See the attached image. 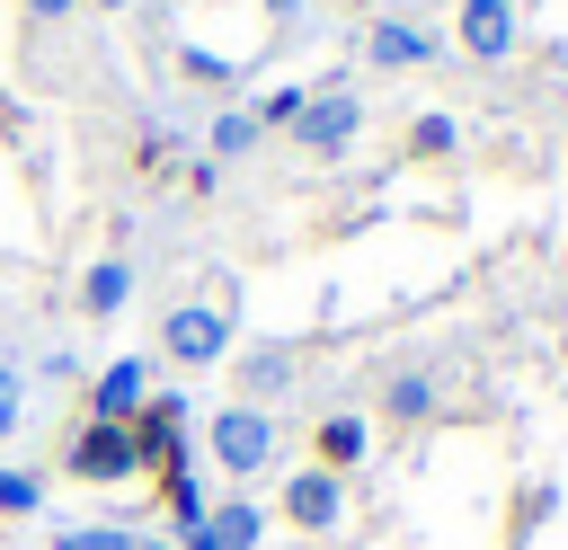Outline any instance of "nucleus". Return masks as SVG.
I'll list each match as a JSON object with an SVG mask.
<instances>
[{
    "instance_id": "obj_11",
    "label": "nucleus",
    "mask_w": 568,
    "mask_h": 550,
    "mask_svg": "<svg viewBox=\"0 0 568 550\" xmlns=\"http://www.w3.org/2000/svg\"><path fill=\"white\" fill-rule=\"evenodd\" d=\"M364 452H373V426H364V417H346V408H337V417H311V461H320V470L346 479Z\"/></svg>"
},
{
    "instance_id": "obj_19",
    "label": "nucleus",
    "mask_w": 568,
    "mask_h": 550,
    "mask_svg": "<svg viewBox=\"0 0 568 550\" xmlns=\"http://www.w3.org/2000/svg\"><path fill=\"white\" fill-rule=\"evenodd\" d=\"M53 550H142V532L133 523H71V532H53Z\"/></svg>"
},
{
    "instance_id": "obj_17",
    "label": "nucleus",
    "mask_w": 568,
    "mask_h": 550,
    "mask_svg": "<svg viewBox=\"0 0 568 550\" xmlns=\"http://www.w3.org/2000/svg\"><path fill=\"white\" fill-rule=\"evenodd\" d=\"M178 80H195V89H240V62L213 53V44H178Z\"/></svg>"
},
{
    "instance_id": "obj_9",
    "label": "nucleus",
    "mask_w": 568,
    "mask_h": 550,
    "mask_svg": "<svg viewBox=\"0 0 568 550\" xmlns=\"http://www.w3.org/2000/svg\"><path fill=\"white\" fill-rule=\"evenodd\" d=\"M364 62H373V71H417V62H435V35H426L417 18H373Z\"/></svg>"
},
{
    "instance_id": "obj_18",
    "label": "nucleus",
    "mask_w": 568,
    "mask_h": 550,
    "mask_svg": "<svg viewBox=\"0 0 568 550\" xmlns=\"http://www.w3.org/2000/svg\"><path fill=\"white\" fill-rule=\"evenodd\" d=\"M408 151H417V160H453V151H462V124H453L444 106H426V115L408 124Z\"/></svg>"
},
{
    "instance_id": "obj_23",
    "label": "nucleus",
    "mask_w": 568,
    "mask_h": 550,
    "mask_svg": "<svg viewBox=\"0 0 568 550\" xmlns=\"http://www.w3.org/2000/svg\"><path fill=\"white\" fill-rule=\"evenodd\" d=\"M18 9H27V18H36V27H53V18H71V9H80V0H18Z\"/></svg>"
},
{
    "instance_id": "obj_7",
    "label": "nucleus",
    "mask_w": 568,
    "mask_h": 550,
    "mask_svg": "<svg viewBox=\"0 0 568 550\" xmlns=\"http://www.w3.org/2000/svg\"><path fill=\"white\" fill-rule=\"evenodd\" d=\"M284 515H293L302 532H328V523L346 515V479H337V470H320V461H302V470L284 479Z\"/></svg>"
},
{
    "instance_id": "obj_12",
    "label": "nucleus",
    "mask_w": 568,
    "mask_h": 550,
    "mask_svg": "<svg viewBox=\"0 0 568 550\" xmlns=\"http://www.w3.org/2000/svg\"><path fill=\"white\" fill-rule=\"evenodd\" d=\"M124 302H133V266H124V257L106 248V257H98V266L80 275V310H89V319H115Z\"/></svg>"
},
{
    "instance_id": "obj_16",
    "label": "nucleus",
    "mask_w": 568,
    "mask_h": 550,
    "mask_svg": "<svg viewBox=\"0 0 568 550\" xmlns=\"http://www.w3.org/2000/svg\"><path fill=\"white\" fill-rule=\"evenodd\" d=\"M160 497H169V515H178V541H186V532H204V488H195V470H186V461H169V470H160Z\"/></svg>"
},
{
    "instance_id": "obj_24",
    "label": "nucleus",
    "mask_w": 568,
    "mask_h": 550,
    "mask_svg": "<svg viewBox=\"0 0 568 550\" xmlns=\"http://www.w3.org/2000/svg\"><path fill=\"white\" fill-rule=\"evenodd\" d=\"M257 9H266L275 27H293V18H302V0H257Z\"/></svg>"
},
{
    "instance_id": "obj_8",
    "label": "nucleus",
    "mask_w": 568,
    "mask_h": 550,
    "mask_svg": "<svg viewBox=\"0 0 568 550\" xmlns=\"http://www.w3.org/2000/svg\"><path fill=\"white\" fill-rule=\"evenodd\" d=\"M186 399H169V390H151L142 399V417H133V452L151 461V470H169V461H186Z\"/></svg>"
},
{
    "instance_id": "obj_2",
    "label": "nucleus",
    "mask_w": 568,
    "mask_h": 550,
    "mask_svg": "<svg viewBox=\"0 0 568 550\" xmlns=\"http://www.w3.org/2000/svg\"><path fill=\"white\" fill-rule=\"evenodd\" d=\"M160 355H169L178 373L222 364V355H231V302H169V319H160Z\"/></svg>"
},
{
    "instance_id": "obj_10",
    "label": "nucleus",
    "mask_w": 568,
    "mask_h": 550,
    "mask_svg": "<svg viewBox=\"0 0 568 550\" xmlns=\"http://www.w3.org/2000/svg\"><path fill=\"white\" fill-rule=\"evenodd\" d=\"M266 550V515L248 506V497H222V506H204V532H186V550Z\"/></svg>"
},
{
    "instance_id": "obj_6",
    "label": "nucleus",
    "mask_w": 568,
    "mask_h": 550,
    "mask_svg": "<svg viewBox=\"0 0 568 550\" xmlns=\"http://www.w3.org/2000/svg\"><path fill=\"white\" fill-rule=\"evenodd\" d=\"M142 399H151V364H142V355H115V364L89 381V417H106V426H133Z\"/></svg>"
},
{
    "instance_id": "obj_1",
    "label": "nucleus",
    "mask_w": 568,
    "mask_h": 550,
    "mask_svg": "<svg viewBox=\"0 0 568 550\" xmlns=\"http://www.w3.org/2000/svg\"><path fill=\"white\" fill-rule=\"evenodd\" d=\"M204 444H213V470H222L231 488H248V479L275 461V417L248 408V399H231L222 417H204Z\"/></svg>"
},
{
    "instance_id": "obj_14",
    "label": "nucleus",
    "mask_w": 568,
    "mask_h": 550,
    "mask_svg": "<svg viewBox=\"0 0 568 550\" xmlns=\"http://www.w3.org/2000/svg\"><path fill=\"white\" fill-rule=\"evenodd\" d=\"M382 417L390 426H426L435 417V373H390L382 381Z\"/></svg>"
},
{
    "instance_id": "obj_13",
    "label": "nucleus",
    "mask_w": 568,
    "mask_h": 550,
    "mask_svg": "<svg viewBox=\"0 0 568 550\" xmlns=\"http://www.w3.org/2000/svg\"><path fill=\"white\" fill-rule=\"evenodd\" d=\"M284 381H293V346H248V355H240V399H248V408H266Z\"/></svg>"
},
{
    "instance_id": "obj_15",
    "label": "nucleus",
    "mask_w": 568,
    "mask_h": 550,
    "mask_svg": "<svg viewBox=\"0 0 568 550\" xmlns=\"http://www.w3.org/2000/svg\"><path fill=\"white\" fill-rule=\"evenodd\" d=\"M204 133H213V169H222V160H248V151L266 142V124H257L248 106H222V115H213Z\"/></svg>"
},
{
    "instance_id": "obj_3",
    "label": "nucleus",
    "mask_w": 568,
    "mask_h": 550,
    "mask_svg": "<svg viewBox=\"0 0 568 550\" xmlns=\"http://www.w3.org/2000/svg\"><path fill=\"white\" fill-rule=\"evenodd\" d=\"M355 133H364V98H355L346 80H328V89H311V98H302L293 142H302L311 160H346V151H355Z\"/></svg>"
},
{
    "instance_id": "obj_21",
    "label": "nucleus",
    "mask_w": 568,
    "mask_h": 550,
    "mask_svg": "<svg viewBox=\"0 0 568 550\" xmlns=\"http://www.w3.org/2000/svg\"><path fill=\"white\" fill-rule=\"evenodd\" d=\"M302 98H311V89H266L248 115H257V124H302Z\"/></svg>"
},
{
    "instance_id": "obj_22",
    "label": "nucleus",
    "mask_w": 568,
    "mask_h": 550,
    "mask_svg": "<svg viewBox=\"0 0 568 550\" xmlns=\"http://www.w3.org/2000/svg\"><path fill=\"white\" fill-rule=\"evenodd\" d=\"M18 417H27V399H18V373H9V364H0V444H9V435H18Z\"/></svg>"
},
{
    "instance_id": "obj_25",
    "label": "nucleus",
    "mask_w": 568,
    "mask_h": 550,
    "mask_svg": "<svg viewBox=\"0 0 568 550\" xmlns=\"http://www.w3.org/2000/svg\"><path fill=\"white\" fill-rule=\"evenodd\" d=\"M89 9H106V18H115V9H133V0H89Z\"/></svg>"
},
{
    "instance_id": "obj_26",
    "label": "nucleus",
    "mask_w": 568,
    "mask_h": 550,
    "mask_svg": "<svg viewBox=\"0 0 568 550\" xmlns=\"http://www.w3.org/2000/svg\"><path fill=\"white\" fill-rule=\"evenodd\" d=\"M142 550H178V541H142Z\"/></svg>"
},
{
    "instance_id": "obj_4",
    "label": "nucleus",
    "mask_w": 568,
    "mask_h": 550,
    "mask_svg": "<svg viewBox=\"0 0 568 550\" xmlns=\"http://www.w3.org/2000/svg\"><path fill=\"white\" fill-rule=\"evenodd\" d=\"M62 470H71V479H89V488H115V479H133V470H142V452H133V426L80 417V435H71Z\"/></svg>"
},
{
    "instance_id": "obj_5",
    "label": "nucleus",
    "mask_w": 568,
    "mask_h": 550,
    "mask_svg": "<svg viewBox=\"0 0 568 550\" xmlns=\"http://www.w3.org/2000/svg\"><path fill=\"white\" fill-rule=\"evenodd\" d=\"M453 44H462L470 62H515L524 9H515V0H453Z\"/></svg>"
},
{
    "instance_id": "obj_20",
    "label": "nucleus",
    "mask_w": 568,
    "mask_h": 550,
    "mask_svg": "<svg viewBox=\"0 0 568 550\" xmlns=\"http://www.w3.org/2000/svg\"><path fill=\"white\" fill-rule=\"evenodd\" d=\"M44 506V479L36 470H0V515H36Z\"/></svg>"
}]
</instances>
